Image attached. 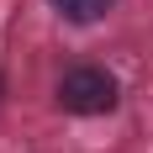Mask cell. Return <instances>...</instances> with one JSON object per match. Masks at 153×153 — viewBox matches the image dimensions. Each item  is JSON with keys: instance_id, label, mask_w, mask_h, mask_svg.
<instances>
[{"instance_id": "6da1fadb", "label": "cell", "mask_w": 153, "mask_h": 153, "mask_svg": "<svg viewBox=\"0 0 153 153\" xmlns=\"http://www.w3.org/2000/svg\"><path fill=\"white\" fill-rule=\"evenodd\" d=\"M116 79L100 69V63H74V69H63L58 79V106L69 116H106L116 111Z\"/></svg>"}, {"instance_id": "7a4b0ae2", "label": "cell", "mask_w": 153, "mask_h": 153, "mask_svg": "<svg viewBox=\"0 0 153 153\" xmlns=\"http://www.w3.org/2000/svg\"><path fill=\"white\" fill-rule=\"evenodd\" d=\"M63 21H100V16L116 5V0H48Z\"/></svg>"}]
</instances>
